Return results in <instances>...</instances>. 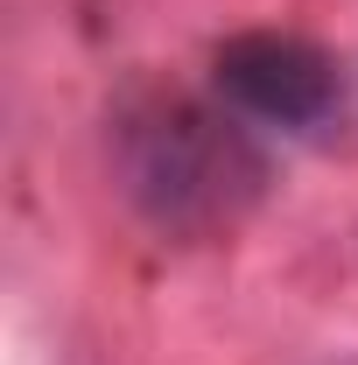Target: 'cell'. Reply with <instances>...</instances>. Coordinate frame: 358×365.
I'll return each instance as SVG.
<instances>
[{"label":"cell","instance_id":"cell-2","mask_svg":"<svg viewBox=\"0 0 358 365\" xmlns=\"http://www.w3.org/2000/svg\"><path fill=\"white\" fill-rule=\"evenodd\" d=\"M211 78L239 120H260L281 134H316L344 113V63L330 49H316L310 36H274V29L232 36Z\"/></svg>","mask_w":358,"mask_h":365},{"label":"cell","instance_id":"cell-1","mask_svg":"<svg viewBox=\"0 0 358 365\" xmlns=\"http://www.w3.org/2000/svg\"><path fill=\"white\" fill-rule=\"evenodd\" d=\"M120 176L162 232H218L260 197L267 162L239 120L197 98H155L120 120Z\"/></svg>","mask_w":358,"mask_h":365}]
</instances>
